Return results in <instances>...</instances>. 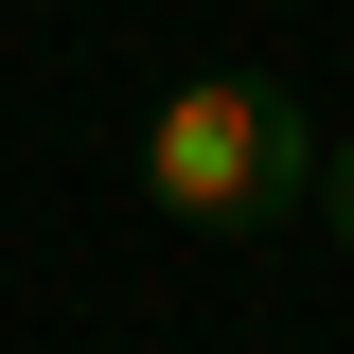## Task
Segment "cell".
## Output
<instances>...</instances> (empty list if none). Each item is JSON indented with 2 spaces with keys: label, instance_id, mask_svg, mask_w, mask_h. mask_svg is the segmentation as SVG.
Wrapping results in <instances>:
<instances>
[{
  "label": "cell",
  "instance_id": "obj_1",
  "mask_svg": "<svg viewBox=\"0 0 354 354\" xmlns=\"http://www.w3.org/2000/svg\"><path fill=\"white\" fill-rule=\"evenodd\" d=\"M142 195H160L177 230H283L319 195V124L266 71H195V88H160V124H142Z\"/></svg>",
  "mask_w": 354,
  "mask_h": 354
},
{
  "label": "cell",
  "instance_id": "obj_2",
  "mask_svg": "<svg viewBox=\"0 0 354 354\" xmlns=\"http://www.w3.org/2000/svg\"><path fill=\"white\" fill-rule=\"evenodd\" d=\"M301 213H319V230L354 248V142H319V195H301Z\"/></svg>",
  "mask_w": 354,
  "mask_h": 354
}]
</instances>
